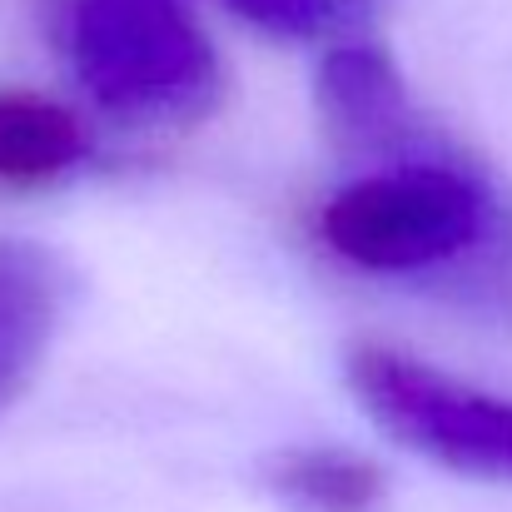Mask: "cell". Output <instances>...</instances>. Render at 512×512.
Instances as JSON below:
<instances>
[{
  "label": "cell",
  "mask_w": 512,
  "mask_h": 512,
  "mask_svg": "<svg viewBox=\"0 0 512 512\" xmlns=\"http://www.w3.org/2000/svg\"><path fill=\"white\" fill-rule=\"evenodd\" d=\"M324 244L368 274L478 269L512 294V219L493 194L448 160H398L329 194L319 209Z\"/></svg>",
  "instance_id": "6da1fadb"
},
{
  "label": "cell",
  "mask_w": 512,
  "mask_h": 512,
  "mask_svg": "<svg viewBox=\"0 0 512 512\" xmlns=\"http://www.w3.org/2000/svg\"><path fill=\"white\" fill-rule=\"evenodd\" d=\"M65 40L85 95L120 120H189L219 95L214 45L179 0H70Z\"/></svg>",
  "instance_id": "7a4b0ae2"
},
{
  "label": "cell",
  "mask_w": 512,
  "mask_h": 512,
  "mask_svg": "<svg viewBox=\"0 0 512 512\" xmlns=\"http://www.w3.org/2000/svg\"><path fill=\"white\" fill-rule=\"evenodd\" d=\"M343 368L353 398L388 438L453 473L512 483V398L383 343H358Z\"/></svg>",
  "instance_id": "3957f363"
},
{
  "label": "cell",
  "mask_w": 512,
  "mask_h": 512,
  "mask_svg": "<svg viewBox=\"0 0 512 512\" xmlns=\"http://www.w3.org/2000/svg\"><path fill=\"white\" fill-rule=\"evenodd\" d=\"M319 115L343 150L393 155L413 140V100L398 65L368 45L348 40L319 60Z\"/></svg>",
  "instance_id": "277c9868"
},
{
  "label": "cell",
  "mask_w": 512,
  "mask_h": 512,
  "mask_svg": "<svg viewBox=\"0 0 512 512\" xmlns=\"http://www.w3.org/2000/svg\"><path fill=\"white\" fill-rule=\"evenodd\" d=\"M65 314L60 264L20 239H0V408L25 393Z\"/></svg>",
  "instance_id": "5b68a950"
},
{
  "label": "cell",
  "mask_w": 512,
  "mask_h": 512,
  "mask_svg": "<svg viewBox=\"0 0 512 512\" xmlns=\"http://www.w3.org/2000/svg\"><path fill=\"white\" fill-rule=\"evenodd\" d=\"M90 140L75 110L35 90H0V184H55L85 160Z\"/></svg>",
  "instance_id": "8992f818"
},
{
  "label": "cell",
  "mask_w": 512,
  "mask_h": 512,
  "mask_svg": "<svg viewBox=\"0 0 512 512\" xmlns=\"http://www.w3.org/2000/svg\"><path fill=\"white\" fill-rule=\"evenodd\" d=\"M269 488L294 512H378L388 478L373 458L353 448H289L269 463Z\"/></svg>",
  "instance_id": "52a82bcc"
},
{
  "label": "cell",
  "mask_w": 512,
  "mask_h": 512,
  "mask_svg": "<svg viewBox=\"0 0 512 512\" xmlns=\"http://www.w3.org/2000/svg\"><path fill=\"white\" fill-rule=\"evenodd\" d=\"M224 5L249 25L289 40H319L358 15V0H224Z\"/></svg>",
  "instance_id": "ba28073f"
}]
</instances>
